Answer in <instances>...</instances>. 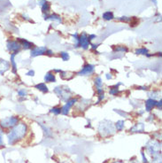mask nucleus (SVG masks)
<instances>
[{
    "label": "nucleus",
    "instance_id": "obj_1",
    "mask_svg": "<svg viewBox=\"0 0 162 163\" xmlns=\"http://www.w3.org/2000/svg\"><path fill=\"white\" fill-rule=\"evenodd\" d=\"M28 131V126L26 123L20 122L19 124L15 125L11 130L7 133V139L9 144H14L20 140L23 139Z\"/></svg>",
    "mask_w": 162,
    "mask_h": 163
},
{
    "label": "nucleus",
    "instance_id": "obj_2",
    "mask_svg": "<svg viewBox=\"0 0 162 163\" xmlns=\"http://www.w3.org/2000/svg\"><path fill=\"white\" fill-rule=\"evenodd\" d=\"M98 132L101 137H106L113 135L115 133V129H114V126L112 125V122L104 121V122H100V124L98 126Z\"/></svg>",
    "mask_w": 162,
    "mask_h": 163
},
{
    "label": "nucleus",
    "instance_id": "obj_3",
    "mask_svg": "<svg viewBox=\"0 0 162 163\" xmlns=\"http://www.w3.org/2000/svg\"><path fill=\"white\" fill-rule=\"evenodd\" d=\"M19 122V117L17 116H9L5 117L0 121V127L2 129H12Z\"/></svg>",
    "mask_w": 162,
    "mask_h": 163
},
{
    "label": "nucleus",
    "instance_id": "obj_4",
    "mask_svg": "<svg viewBox=\"0 0 162 163\" xmlns=\"http://www.w3.org/2000/svg\"><path fill=\"white\" fill-rule=\"evenodd\" d=\"M160 148H161L160 143L155 141V140H150L146 144V150L150 154H152V156L160 154Z\"/></svg>",
    "mask_w": 162,
    "mask_h": 163
},
{
    "label": "nucleus",
    "instance_id": "obj_5",
    "mask_svg": "<svg viewBox=\"0 0 162 163\" xmlns=\"http://www.w3.org/2000/svg\"><path fill=\"white\" fill-rule=\"evenodd\" d=\"M90 44H91V43H90L89 38H88V36L85 33H82L81 36H79V40H78V43H77L76 47L80 46L83 49H88Z\"/></svg>",
    "mask_w": 162,
    "mask_h": 163
},
{
    "label": "nucleus",
    "instance_id": "obj_6",
    "mask_svg": "<svg viewBox=\"0 0 162 163\" xmlns=\"http://www.w3.org/2000/svg\"><path fill=\"white\" fill-rule=\"evenodd\" d=\"M20 48H21V45L18 42V40H9L7 42V49H8V51L12 52V53H17L18 51H20Z\"/></svg>",
    "mask_w": 162,
    "mask_h": 163
},
{
    "label": "nucleus",
    "instance_id": "obj_7",
    "mask_svg": "<svg viewBox=\"0 0 162 163\" xmlns=\"http://www.w3.org/2000/svg\"><path fill=\"white\" fill-rule=\"evenodd\" d=\"M76 102H77V99H71L67 100V103H66V105L61 108V113H63V114H67V113H69L70 108H71L72 106H73Z\"/></svg>",
    "mask_w": 162,
    "mask_h": 163
},
{
    "label": "nucleus",
    "instance_id": "obj_8",
    "mask_svg": "<svg viewBox=\"0 0 162 163\" xmlns=\"http://www.w3.org/2000/svg\"><path fill=\"white\" fill-rule=\"evenodd\" d=\"M94 69H95L94 66H92L91 64H87L82 68V69L78 73V75H91L94 72Z\"/></svg>",
    "mask_w": 162,
    "mask_h": 163
},
{
    "label": "nucleus",
    "instance_id": "obj_9",
    "mask_svg": "<svg viewBox=\"0 0 162 163\" xmlns=\"http://www.w3.org/2000/svg\"><path fill=\"white\" fill-rule=\"evenodd\" d=\"M46 51H47L46 47H34L31 50V56L32 57H36V56H39V55L45 54Z\"/></svg>",
    "mask_w": 162,
    "mask_h": 163
},
{
    "label": "nucleus",
    "instance_id": "obj_10",
    "mask_svg": "<svg viewBox=\"0 0 162 163\" xmlns=\"http://www.w3.org/2000/svg\"><path fill=\"white\" fill-rule=\"evenodd\" d=\"M10 68V63L5 60H0V74L3 75Z\"/></svg>",
    "mask_w": 162,
    "mask_h": 163
},
{
    "label": "nucleus",
    "instance_id": "obj_11",
    "mask_svg": "<svg viewBox=\"0 0 162 163\" xmlns=\"http://www.w3.org/2000/svg\"><path fill=\"white\" fill-rule=\"evenodd\" d=\"M156 104H157V102L155 101L154 99H147L146 102H145V110L147 112H150L154 106H156Z\"/></svg>",
    "mask_w": 162,
    "mask_h": 163
},
{
    "label": "nucleus",
    "instance_id": "obj_12",
    "mask_svg": "<svg viewBox=\"0 0 162 163\" xmlns=\"http://www.w3.org/2000/svg\"><path fill=\"white\" fill-rule=\"evenodd\" d=\"M144 130V125L143 123H137L130 129V132H143Z\"/></svg>",
    "mask_w": 162,
    "mask_h": 163
},
{
    "label": "nucleus",
    "instance_id": "obj_13",
    "mask_svg": "<svg viewBox=\"0 0 162 163\" xmlns=\"http://www.w3.org/2000/svg\"><path fill=\"white\" fill-rule=\"evenodd\" d=\"M19 41H20V45L24 48V49H30L33 47V43H30V42H29L28 40H26V39H22V38H19Z\"/></svg>",
    "mask_w": 162,
    "mask_h": 163
},
{
    "label": "nucleus",
    "instance_id": "obj_14",
    "mask_svg": "<svg viewBox=\"0 0 162 163\" xmlns=\"http://www.w3.org/2000/svg\"><path fill=\"white\" fill-rule=\"evenodd\" d=\"M16 54H17V53H12V54H11V68H12L13 73H16V72H17V64H16L15 60H14Z\"/></svg>",
    "mask_w": 162,
    "mask_h": 163
},
{
    "label": "nucleus",
    "instance_id": "obj_15",
    "mask_svg": "<svg viewBox=\"0 0 162 163\" xmlns=\"http://www.w3.org/2000/svg\"><path fill=\"white\" fill-rule=\"evenodd\" d=\"M44 81L46 82H56V78H55L54 74L51 73V72L47 73L44 75Z\"/></svg>",
    "mask_w": 162,
    "mask_h": 163
},
{
    "label": "nucleus",
    "instance_id": "obj_16",
    "mask_svg": "<svg viewBox=\"0 0 162 163\" xmlns=\"http://www.w3.org/2000/svg\"><path fill=\"white\" fill-rule=\"evenodd\" d=\"M36 89L39 90L42 92L45 93V92H48V87L44 84V83H38L36 85Z\"/></svg>",
    "mask_w": 162,
    "mask_h": 163
},
{
    "label": "nucleus",
    "instance_id": "obj_17",
    "mask_svg": "<svg viewBox=\"0 0 162 163\" xmlns=\"http://www.w3.org/2000/svg\"><path fill=\"white\" fill-rule=\"evenodd\" d=\"M103 19L105 20H111L113 19V13L112 12H105L103 13Z\"/></svg>",
    "mask_w": 162,
    "mask_h": 163
},
{
    "label": "nucleus",
    "instance_id": "obj_18",
    "mask_svg": "<svg viewBox=\"0 0 162 163\" xmlns=\"http://www.w3.org/2000/svg\"><path fill=\"white\" fill-rule=\"evenodd\" d=\"M45 20H56V21H61V18L57 15V14H52V15H50V16H45L44 18Z\"/></svg>",
    "mask_w": 162,
    "mask_h": 163
},
{
    "label": "nucleus",
    "instance_id": "obj_19",
    "mask_svg": "<svg viewBox=\"0 0 162 163\" xmlns=\"http://www.w3.org/2000/svg\"><path fill=\"white\" fill-rule=\"evenodd\" d=\"M41 6H42V11H43V12H48L50 11V7H51V6H50V4H49L47 1H45Z\"/></svg>",
    "mask_w": 162,
    "mask_h": 163
},
{
    "label": "nucleus",
    "instance_id": "obj_20",
    "mask_svg": "<svg viewBox=\"0 0 162 163\" xmlns=\"http://www.w3.org/2000/svg\"><path fill=\"white\" fill-rule=\"evenodd\" d=\"M115 128L117 130L121 131L124 129V121H118L115 124Z\"/></svg>",
    "mask_w": 162,
    "mask_h": 163
},
{
    "label": "nucleus",
    "instance_id": "obj_21",
    "mask_svg": "<svg viewBox=\"0 0 162 163\" xmlns=\"http://www.w3.org/2000/svg\"><path fill=\"white\" fill-rule=\"evenodd\" d=\"M95 84H96V87H97V90L98 89H102V85H103V82H102L101 78L98 76L95 79Z\"/></svg>",
    "mask_w": 162,
    "mask_h": 163
},
{
    "label": "nucleus",
    "instance_id": "obj_22",
    "mask_svg": "<svg viewBox=\"0 0 162 163\" xmlns=\"http://www.w3.org/2000/svg\"><path fill=\"white\" fill-rule=\"evenodd\" d=\"M60 57L64 61H67L69 60V54H68V52H66V51L60 52Z\"/></svg>",
    "mask_w": 162,
    "mask_h": 163
},
{
    "label": "nucleus",
    "instance_id": "obj_23",
    "mask_svg": "<svg viewBox=\"0 0 162 163\" xmlns=\"http://www.w3.org/2000/svg\"><path fill=\"white\" fill-rule=\"evenodd\" d=\"M136 54H143V55H147V53H148V50L146 49V48H140V49H137L136 51Z\"/></svg>",
    "mask_w": 162,
    "mask_h": 163
},
{
    "label": "nucleus",
    "instance_id": "obj_24",
    "mask_svg": "<svg viewBox=\"0 0 162 163\" xmlns=\"http://www.w3.org/2000/svg\"><path fill=\"white\" fill-rule=\"evenodd\" d=\"M51 113H53L55 114H60L61 113V108L60 107H53L51 109Z\"/></svg>",
    "mask_w": 162,
    "mask_h": 163
},
{
    "label": "nucleus",
    "instance_id": "obj_25",
    "mask_svg": "<svg viewBox=\"0 0 162 163\" xmlns=\"http://www.w3.org/2000/svg\"><path fill=\"white\" fill-rule=\"evenodd\" d=\"M4 131H3V129L2 128H0V146H4V139H3V137H4Z\"/></svg>",
    "mask_w": 162,
    "mask_h": 163
},
{
    "label": "nucleus",
    "instance_id": "obj_26",
    "mask_svg": "<svg viewBox=\"0 0 162 163\" xmlns=\"http://www.w3.org/2000/svg\"><path fill=\"white\" fill-rule=\"evenodd\" d=\"M114 51H128V48H126V47H124V46H119V47H115L114 48Z\"/></svg>",
    "mask_w": 162,
    "mask_h": 163
},
{
    "label": "nucleus",
    "instance_id": "obj_27",
    "mask_svg": "<svg viewBox=\"0 0 162 163\" xmlns=\"http://www.w3.org/2000/svg\"><path fill=\"white\" fill-rule=\"evenodd\" d=\"M118 92H119V89H118V86H117V85H116L114 88H112L111 90H110V94H111V95H116Z\"/></svg>",
    "mask_w": 162,
    "mask_h": 163
},
{
    "label": "nucleus",
    "instance_id": "obj_28",
    "mask_svg": "<svg viewBox=\"0 0 162 163\" xmlns=\"http://www.w3.org/2000/svg\"><path fill=\"white\" fill-rule=\"evenodd\" d=\"M18 95H19L20 97H26V96H27V91H25V90H20V91H18Z\"/></svg>",
    "mask_w": 162,
    "mask_h": 163
},
{
    "label": "nucleus",
    "instance_id": "obj_29",
    "mask_svg": "<svg viewBox=\"0 0 162 163\" xmlns=\"http://www.w3.org/2000/svg\"><path fill=\"white\" fill-rule=\"evenodd\" d=\"M121 20H122V21H125V22H127V21H130V20H131V18H128V17H122V18H121Z\"/></svg>",
    "mask_w": 162,
    "mask_h": 163
},
{
    "label": "nucleus",
    "instance_id": "obj_30",
    "mask_svg": "<svg viewBox=\"0 0 162 163\" xmlns=\"http://www.w3.org/2000/svg\"><path fill=\"white\" fill-rule=\"evenodd\" d=\"M142 156H143V163H148V161L146 159V157L144 156V153H142Z\"/></svg>",
    "mask_w": 162,
    "mask_h": 163
},
{
    "label": "nucleus",
    "instance_id": "obj_31",
    "mask_svg": "<svg viewBox=\"0 0 162 163\" xmlns=\"http://www.w3.org/2000/svg\"><path fill=\"white\" fill-rule=\"evenodd\" d=\"M35 75V72L33 71V70H30V71H29L27 73V75H29V76H33Z\"/></svg>",
    "mask_w": 162,
    "mask_h": 163
},
{
    "label": "nucleus",
    "instance_id": "obj_32",
    "mask_svg": "<svg viewBox=\"0 0 162 163\" xmlns=\"http://www.w3.org/2000/svg\"><path fill=\"white\" fill-rule=\"evenodd\" d=\"M88 38H89V40H93V38H96V36L95 35H91V36H88Z\"/></svg>",
    "mask_w": 162,
    "mask_h": 163
},
{
    "label": "nucleus",
    "instance_id": "obj_33",
    "mask_svg": "<svg viewBox=\"0 0 162 163\" xmlns=\"http://www.w3.org/2000/svg\"><path fill=\"white\" fill-rule=\"evenodd\" d=\"M106 79H112V75H111V74H106Z\"/></svg>",
    "mask_w": 162,
    "mask_h": 163
},
{
    "label": "nucleus",
    "instance_id": "obj_34",
    "mask_svg": "<svg viewBox=\"0 0 162 163\" xmlns=\"http://www.w3.org/2000/svg\"><path fill=\"white\" fill-rule=\"evenodd\" d=\"M45 53H46V54H48V55H52V54H53V52H52L51 51H50V50H47Z\"/></svg>",
    "mask_w": 162,
    "mask_h": 163
},
{
    "label": "nucleus",
    "instance_id": "obj_35",
    "mask_svg": "<svg viewBox=\"0 0 162 163\" xmlns=\"http://www.w3.org/2000/svg\"><path fill=\"white\" fill-rule=\"evenodd\" d=\"M91 46H92V49H97L98 44H91Z\"/></svg>",
    "mask_w": 162,
    "mask_h": 163
},
{
    "label": "nucleus",
    "instance_id": "obj_36",
    "mask_svg": "<svg viewBox=\"0 0 162 163\" xmlns=\"http://www.w3.org/2000/svg\"><path fill=\"white\" fill-rule=\"evenodd\" d=\"M113 163H123V162H122V161H115V162Z\"/></svg>",
    "mask_w": 162,
    "mask_h": 163
},
{
    "label": "nucleus",
    "instance_id": "obj_37",
    "mask_svg": "<svg viewBox=\"0 0 162 163\" xmlns=\"http://www.w3.org/2000/svg\"><path fill=\"white\" fill-rule=\"evenodd\" d=\"M154 1V3H156V0H153Z\"/></svg>",
    "mask_w": 162,
    "mask_h": 163
},
{
    "label": "nucleus",
    "instance_id": "obj_38",
    "mask_svg": "<svg viewBox=\"0 0 162 163\" xmlns=\"http://www.w3.org/2000/svg\"><path fill=\"white\" fill-rule=\"evenodd\" d=\"M134 163H137V162H136V161H135V162H134Z\"/></svg>",
    "mask_w": 162,
    "mask_h": 163
}]
</instances>
